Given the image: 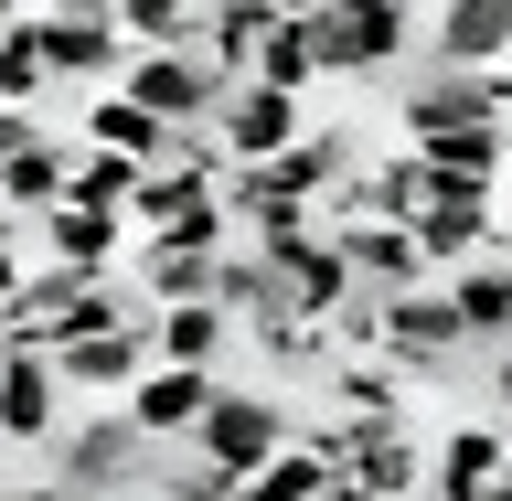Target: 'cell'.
I'll use <instances>...</instances> for the list:
<instances>
[{"label": "cell", "instance_id": "6da1fadb", "mask_svg": "<svg viewBox=\"0 0 512 501\" xmlns=\"http://www.w3.org/2000/svg\"><path fill=\"white\" fill-rule=\"evenodd\" d=\"M32 43H43V75H75V86H96V96L128 75L118 0H32Z\"/></svg>", "mask_w": 512, "mask_h": 501}, {"label": "cell", "instance_id": "7a4b0ae2", "mask_svg": "<svg viewBox=\"0 0 512 501\" xmlns=\"http://www.w3.org/2000/svg\"><path fill=\"white\" fill-rule=\"evenodd\" d=\"M406 43H416V0H331V11H310L320 75H384Z\"/></svg>", "mask_w": 512, "mask_h": 501}, {"label": "cell", "instance_id": "3957f363", "mask_svg": "<svg viewBox=\"0 0 512 501\" xmlns=\"http://www.w3.org/2000/svg\"><path fill=\"white\" fill-rule=\"evenodd\" d=\"M288 438H299V416H288L278 395H256V384H214V406H203V427H192L182 448H203L214 470L246 480V470H267Z\"/></svg>", "mask_w": 512, "mask_h": 501}, {"label": "cell", "instance_id": "277c9868", "mask_svg": "<svg viewBox=\"0 0 512 501\" xmlns=\"http://www.w3.org/2000/svg\"><path fill=\"white\" fill-rule=\"evenodd\" d=\"M224 86H235V75H214L203 43H192V54H128V75H118V96H128V107H150L160 128H214Z\"/></svg>", "mask_w": 512, "mask_h": 501}, {"label": "cell", "instance_id": "5b68a950", "mask_svg": "<svg viewBox=\"0 0 512 501\" xmlns=\"http://www.w3.org/2000/svg\"><path fill=\"white\" fill-rule=\"evenodd\" d=\"M150 470H160V438H139L128 427V406H107V416H86L75 438H64V491H150Z\"/></svg>", "mask_w": 512, "mask_h": 501}, {"label": "cell", "instance_id": "8992f818", "mask_svg": "<svg viewBox=\"0 0 512 501\" xmlns=\"http://www.w3.org/2000/svg\"><path fill=\"white\" fill-rule=\"evenodd\" d=\"M470 342V331H459V299H448V288H395V299H384V363H406V374H438L448 352Z\"/></svg>", "mask_w": 512, "mask_h": 501}, {"label": "cell", "instance_id": "52a82bcc", "mask_svg": "<svg viewBox=\"0 0 512 501\" xmlns=\"http://www.w3.org/2000/svg\"><path fill=\"white\" fill-rule=\"evenodd\" d=\"M118 406H128V427H139V438L182 448L192 427H203V406H214V374H203V363H150V374L128 384Z\"/></svg>", "mask_w": 512, "mask_h": 501}, {"label": "cell", "instance_id": "ba28073f", "mask_svg": "<svg viewBox=\"0 0 512 501\" xmlns=\"http://www.w3.org/2000/svg\"><path fill=\"white\" fill-rule=\"evenodd\" d=\"M299 96H278V86H256V75H235L224 86V107H214V139H224V160H278L288 139H299Z\"/></svg>", "mask_w": 512, "mask_h": 501}, {"label": "cell", "instance_id": "9c48e42d", "mask_svg": "<svg viewBox=\"0 0 512 501\" xmlns=\"http://www.w3.org/2000/svg\"><path fill=\"white\" fill-rule=\"evenodd\" d=\"M406 235H416V256L427 267H470V256H491V235H502V203H480V192H438V203H416L406 214Z\"/></svg>", "mask_w": 512, "mask_h": 501}, {"label": "cell", "instance_id": "30bf717a", "mask_svg": "<svg viewBox=\"0 0 512 501\" xmlns=\"http://www.w3.org/2000/svg\"><path fill=\"white\" fill-rule=\"evenodd\" d=\"M406 150L427 160V203H438V192H480V203H502V160H512L502 128H448V139H406Z\"/></svg>", "mask_w": 512, "mask_h": 501}, {"label": "cell", "instance_id": "8fae6325", "mask_svg": "<svg viewBox=\"0 0 512 501\" xmlns=\"http://www.w3.org/2000/svg\"><path fill=\"white\" fill-rule=\"evenodd\" d=\"M54 374H64V395H128L150 374V320L139 331H75V342H54Z\"/></svg>", "mask_w": 512, "mask_h": 501}, {"label": "cell", "instance_id": "7c38bea8", "mask_svg": "<svg viewBox=\"0 0 512 501\" xmlns=\"http://www.w3.org/2000/svg\"><path fill=\"white\" fill-rule=\"evenodd\" d=\"M54 416H64L54 352H0V438H11V448H43V438H54Z\"/></svg>", "mask_w": 512, "mask_h": 501}, {"label": "cell", "instance_id": "4fadbf2b", "mask_svg": "<svg viewBox=\"0 0 512 501\" xmlns=\"http://www.w3.org/2000/svg\"><path fill=\"white\" fill-rule=\"evenodd\" d=\"M32 235H43V256H54V267H75V278H107V256L128 246V214H96V203H54V214H32Z\"/></svg>", "mask_w": 512, "mask_h": 501}, {"label": "cell", "instance_id": "5bb4252c", "mask_svg": "<svg viewBox=\"0 0 512 501\" xmlns=\"http://www.w3.org/2000/svg\"><path fill=\"white\" fill-rule=\"evenodd\" d=\"M502 470H512V438H502V427H448L438 459H427V491H438V501H491Z\"/></svg>", "mask_w": 512, "mask_h": 501}, {"label": "cell", "instance_id": "9a60e30c", "mask_svg": "<svg viewBox=\"0 0 512 501\" xmlns=\"http://www.w3.org/2000/svg\"><path fill=\"white\" fill-rule=\"evenodd\" d=\"M331 246L352 256V288H374V299H395V288H416V278H427V256H416V235H406V224H374V214H363V224H342Z\"/></svg>", "mask_w": 512, "mask_h": 501}, {"label": "cell", "instance_id": "2e32d148", "mask_svg": "<svg viewBox=\"0 0 512 501\" xmlns=\"http://www.w3.org/2000/svg\"><path fill=\"white\" fill-rule=\"evenodd\" d=\"M278 22H288L278 0H214V11H203V64H214V75H256V43Z\"/></svg>", "mask_w": 512, "mask_h": 501}, {"label": "cell", "instance_id": "e0dca14e", "mask_svg": "<svg viewBox=\"0 0 512 501\" xmlns=\"http://www.w3.org/2000/svg\"><path fill=\"white\" fill-rule=\"evenodd\" d=\"M224 342H235V320H224L214 299H171V310H150V363H203V374H214Z\"/></svg>", "mask_w": 512, "mask_h": 501}, {"label": "cell", "instance_id": "ac0fdd59", "mask_svg": "<svg viewBox=\"0 0 512 501\" xmlns=\"http://www.w3.org/2000/svg\"><path fill=\"white\" fill-rule=\"evenodd\" d=\"M438 64H512L502 0H438Z\"/></svg>", "mask_w": 512, "mask_h": 501}, {"label": "cell", "instance_id": "d6986e66", "mask_svg": "<svg viewBox=\"0 0 512 501\" xmlns=\"http://www.w3.org/2000/svg\"><path fill=\"white\" fill-rule=\"evenodd\" d=\"M75 192V150L64 139H32L22 160H0V214H54Z\"/></svg>", "mask_w": 512, "mask_h": 501}, {"label": "cell", "instance_id": "ffe728a7", "mask_svg": "<svg viewBox=\"0 0 512 501\" xmlns=\"http://www.w3.org/2000/svg\"><path fill=\"white\" fill-rule=\"evenodd\" d=\"M448 299H459V331H470V342H512V267L502 256H470V267L448 278Z\"/></svg>", "mask_w": 512, "mask_h": 501}, {"label": "cell", "instance_id": "44dd1931", "mask_svg": "<svg viewBox=\"0 0 512 501\" xmlns=\"http://www.w3.org/2000/svg\"><path fill=\"white\" fill-rule=\"evenodd\" d=\"M86 150H118V160H139V171H150V160L171 150V128H160L150 107H128V96L107 86V96H86Z\"/></svg>", "mask_w": 512, "mask_h": 501}, {"label": "cell", "instance_id": "7402d4cb", "mask_svg": "<svg viewBox=\"0 0 512 501\" xmlns=\"http://www.w3.org/2000/svg\"><path fill=\"white\" fill-rule=\"evenodd\" d=\"M331 384H342V416H395V427H406V363H384V352H331Z\"/></svg>", "mask_w": 512, "mask_h": 501}, {"label": "cell", "instance_id": "603a6c76", "mask_svg": "<svg viewBox=\"0 0 512 501\" xmlns=\"http://www.w3.org/2000/svg\"><path fill=\"white\" fill-rule=\"evenodd\" d=\"M331 480H342V470H331V459H320L310 438H288L278 459H267V470H246V480H235V501H320Z\"/></svg>", "mask_w": 512, "mask_h": 501}, {"label": "cell", "instance_id": "cb8c5ba5", "mask_svg": "<svg viewBox=\"0 0 512 501\" xmlns=\"http://www.w3.org/2000/svg\"><path fill=\"white\" fill-rule=\"evenodd\" d=\"M128 54H192L203 43V0H118Z\"/></svg>", "mask_w": 512, "mask_h": 501}, {"label": "cell", "instance_id": "d4e9b609", "mask_svg": "<svg viewBox=\"0 0 512 501\" xmlns=\"http://www.w3.org/2000/svg\"><path fill=\"white\" fill-rule=\"evenodd\" d=\"M139 278H150V310H171V299H214V256H192V246H160V235H150Z\"/></svg>", "mask_w": 512, "mask_h": 501}, {"label": "cell", "instance_id": "484cf974", "mask_svg": "<svg viewBox=\"0 0 512 501\" xmlns=\"http://www.w3.org/2000/svg\"><path fill=\"white\" fill-rule=\"evenodd\" d=\"M150 501H235V470H214L203 448H160V470H150Z\"/></svg>", "mask_w": 512, "mask_h": 501}, {"label": "cell", "instance_id": "4316f807", "mask_svg": "<svg viewBox=\"0 0 512 501\" xmlns=\"http://www.w3.org/2000/svg\"><path fill=\"white\" fill-rule=\"evenodd\" d=\"M64 203L128 214V203H139V160H118V150H75V192H64Z\"/></svg>", "mask_w": 512, "mask_h": 501}, {"label": "cell", "instance_id": "83f0119b", "mask_svg": "<svg viewBox=\"0 0 512 501\" xmlns=\"http://www.w3.org/2000/svg\"><path fill=\"white\" fill-rule=\"evenodd\" d=\"M256 86H278V96L320 86V54H310V22H278V32H267V43H256Z\"/></svg>", "mask_w": 512, "mask_h": 501}, {"label": "cell", "instance_id": "f1b7e54d", "mask_svg": "<svg viewBox=\"0 0 512 501\" xmlns=\"http://www.w3.org/2000/svg\"><path fill=\"white\" fill-rule=\"evenodd\" d=\"M43 96V43H32V11L0 32V107H32Z\"/></svg>", "mask_w": 512, "mask_h": 501}, {"label": "cell", "instance_id": "f546056e", "mask_svg": "<svg viewBox=\"0 0 512 501\" xmlns=\"http://www.w3.org/2000/svg\"><path fill=\"white\" fill-rule=\"evenodd\" d=\"M160 246H192V256H224V246H235V214H224L214 192H203V203H182V214L160 224Z\"/></svg>", "mask_w": 512, "mask_h": 501}, {"label": "cell", "instance_id": "4dcf8cb0", "mask_svg": "<svg viewBox=\"0 0 512 501\" xmlns=\"http://www.w3.org/2000/svg\"><path fill=\"white\" fill-rule=\"evenodd\" d=\"M246 342H267V363H331V320H267Z\"/></svg>", "mask_w": 512, "mask_h": 501}, {"label": "cell", "instance_id": "1f68e13d", "mask_svg": "<svg viewBox=\"0 0 512 501\" xmlns=\"http://www.w3.org/2000/svg\"><path fill=\"white\" fill-rule=\"evenodd\" d=\"M32 139H43V128H32V107H0V160H22Z\"/></svg>", "mask_w": 512, "mask_h": 501}, {"label": "cell", "instance_id": "d6a6232c", "mask_svg": "<svg viewBox=\"0 0 512 501\" xmlns=\"http://www.w3.org/2000/svg\"><path fill=\"white\" fill-rule=\"evenodd\" d=\"M22 288V235H11V214H0V299Z\"/></svg>", "mask_w": 512, "mask_h": 501}, {"label": "cell", "instance_id": "836d02e7", "mask_svg": "<svg viewBox=\"0 0 512 501\" xmlns=\"http://www.w3.org/2000/svg\"><path fill=\"white\" fill-rule=\"evenodd\" d=\"M491 395H502V406H512V342H502V363H491Z\"/></svg>", "mask_w": 512, "mask_h": 501}, {"label": "cell", "instance_id": "e575fe53", "mask_svg": "<svg viewBox=\"0 0 512 501\" xmlns=\"http://www.w3.org/2000/svg\"><path fill=\"white\" fill-rule=\"evenodd\" d=\"M0 501H75V491H43V480H32V491H0Z\"/></svg>", "mask_w": 512, "mask_h": 501}, {"label": "cell", "instance_id": "d590c367", "mask_svg": "<svg viewBox=\"0 0 512 501\" xmlns=\"http://www.w3.org/2000/svg\"><path fill=\"white\" fill-rule=\"evenodd\" d=\"M278 11H288V22H310V11H331V0H278Z\"/></svg>", "mask_w": 512, "mask_h": 501}, {"label": "cell", "instance_id": "8d00e7d4", "mask_svg": "<svg viewBox=\"0 0 512 501\" xmlns=\"http://www.w3.org/2000/svg\"><path fill=\"white\" fill-rule=\"evenodd\" d=\"M320 501H374V491H352V480H331V491H320Z\"/></svg>", "mask_w": 512, "mask_h": 501}, {"label": "cell", "instance_id": "74e56055", "mask_svg": "<svg viewBox=\"0 0 512 501\" xmlns=\"http://www.w3.org/2000/svg\"><path fill=\"white\" fill-rule=\"evenodd\" d=\"M491 256H502V267H512V214H502V235H491Z\"/></svg>", "mask_w": 512, "mask_h": 501}, {"label": "cell", "instance_id": "f35d334b", "mask_svg": "<svg viewBox=\"0 0 512 501\" xmlns=\"http://www.w3.org/2000/svg\"><path fill=\"white\" fill-rule=\"evenodd\" d=\"M22 11H32V0H0V32H11V22H22Z\"/></svg>", "mask_w": 512, "mask_h": 501}, {"label": "cell", "instance_id": "ab89813d", "mask_svg": "<svg viewBox=\"0 0 512 501\" xmlns=\"http://www.w3.org/2000/svg\"><path fill=\"white\" fill-rule=\"evenodd\" d=\"M491 501H512V470H502V480H491Z\"/></svg>", "mask_w": 512, "mask_h": 501}, {"label": "cell", "instance_id": "60d3db41", "mask_svg": "<svg viewBox=\"0 0 512 501\" xmlns=\"http://www.w3.org/2000/svg\"><path fill=\"white\" fill-rule=\"evenodd\" d=\"M502 11H512V0H502Z\"/></svg>", "mask_w": 512, "mask_h": 501}]
</instances>
